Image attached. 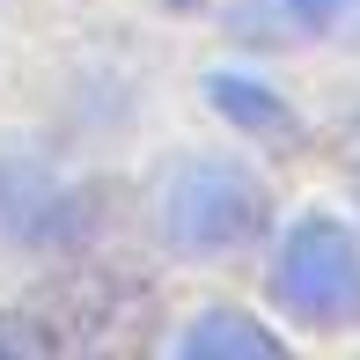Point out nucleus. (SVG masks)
<instances>
[{"instance_id": "1", "label": "nucleus", "mask_w": 360, "mask_h": 360, "mask_svg": "<svg viewBox=\"0 0 360 360\" xmlns=\"http://www.w3.org/2000/svg\"><path fill=\"white\" fill-rule=\"evenodd\" d=\"M257 214H265V206H257V184L236 162H214V155L176 162V176L162 184V236L184 257H214V250L250 243Z\"/></svg>"}, {"instance_id": "2", "label": "nucleus", "mask_w": 360, "mask_h": 360, "mask_svg": "<svg viewBox=\"0 0 360 360\" xmlns=\"http://www.w3.org/2000/svg\"><path fill=\"white\" fill-rule=\"evenodd\" d=\"M272 287L302 323H346L360 316V243L338 221L309 214L287 228L280 265H272Z\"/></svg>"}, {"instance_id": "3", "label": "nucleus", "mask_w": 360, "mask_h": 360, "mask_svg": "<svg viewBox=\"0 0 360 360\" xmlns=\"http://www.w3.org/2000/svg\"><path fill=\"white\" fill-rule=\"evenodd\" d=\"M353 0H236V30L257 44H302L323 30H346Z\"/></svg>"}, {"instance_id": "4", "label": "nucleus", "mask_w": 360, "mask_h": 360, "mask_svg": "<svg viewBox=\"0 0 360 360\" xmlns=\"http://www.w3.org/2000/svg\"><path fill=\"white\" fill-rule=\"evenodd\" d=\"M184 353H280V338L272 331H257V323H243V316H206V323H191L184 331Z\"/></svg>"}]
</instances>
